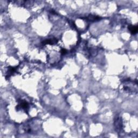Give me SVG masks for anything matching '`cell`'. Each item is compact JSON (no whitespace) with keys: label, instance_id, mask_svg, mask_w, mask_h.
Returning a JSON list of instances; mask_svg holds the SVG:
<instances>
[{"label":"cell","instance_id":"1","mask_svg":"<svg viewBox=\"0 0 138 138\" xmlns=\"http://www.w3.org/2000/svg\"><path fill=\"white\" fill-rule=\"evenodd\" d=\"M122 121L121 120V118L120 116H116L114 119V126L116 131L118 132H121L122 129Z\"/></svg>","mask_w":138,"mask_h":138},{"label":"cell","instance_id":"2","mask_svg":"<svg viewBox=\"0 0 138 138\" xmlns=\"http://www.w3.org/2000/svg\"><path fill=\"white\" fill-rule=\"evenodd\" d=\"M28 107H29V104H28V103L26 102V101L21 100V102H19V104L18 105V106H17V107H19L24 110H27V108H28Z\"/></svg>","mask_w":138,"mask_h":138},{"label":"cell","instance_id":"3","mask_svg":"<svg viewBox=\"0 0 138 138\" xmlns=\"http://www.w3.org/2000/svg\"><path fill=\"white\" fill-rule=\"evenodd\" d=\"M58 42V40L56 38L53 39H48V40H46L43 42V44L44 45L45 44H54L57 43Z\"/></svg>","mask_w":138,"mask_h":138},{"label":"cell","instance_id":"4","mask_svg":"<svg viewBox=\"0 0 138 138\" xmlns=\"http://www.w3.org/2000/svg\"><path fill=\"white\" fill-rule=\"evenodd\" d=\"M129 30L132 35H135L138 32V27L137 26H129Z\"/></svg>","mask_w":138,"mask_h":138},{"label":"cell","instance_id":"5","mask_svg":"<svg viewBox=\"0 0 138 138\" xmlns=\"http://www.w3.org/2000/svg\"><path fill=\"white\" fill-rule=\"evenodd\" d=\"M101 18H102L99 16H94V15H89V16L87 17V19L90 21H95L100 20Z\"/></svg>","mask_w":138,"mask_h":138},{"label":"cell","instance_id":"6","mask_svg":"<svg viewBox=\"0 0 138 138\" xmlns=\"http://www.w3.org/2000/svg\"><path fill=\"white\" fill-rule=\"evenodd\" d=\"M67 50L65 49H62L61 50V53L62 55H65V54L67 53Z\"/></svg>","mask_w":138,"mask_h":138}]
</instances>
